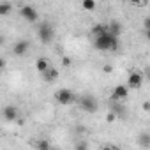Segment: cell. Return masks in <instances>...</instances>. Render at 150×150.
<instances>
[{"instance_id": "cell-24", "label": "cell", "mask_w": 150, "mask_h": 150, "mask_svg": "<svg viewBox=\"0 0 150 150\" xmlns=\"http://www.w3.org/2000/svg\"><path fill=\"white\" fill-rule=\"evenodd\" d=\"M4 42H6V39H4V35H0V46H2Z\"/></svg>"}, {"instance_id": "cell-23", "label": "cell", "mask_w": 150, "mask_h": 150, "mask_svg": "<svg viewBox=\"0 0 150 150\" xmlns=\"http://www.w3.org/2000/svg\"><path fill=\"white\" fill-rule=\"evenodd\" d=\"M103 71H104V72H111V71H113V67H111V65H104V67H103Z\"/></svg>"}, {"instance_id": "cell-16", "label": "cell", "mask_w": 150, "mask_h": 150, "mask_svg": "<svg viewBox=\"0 0 150 150\" xmlns=\"http://www.w3.org/2000/svg\"><path fill=\"white\" fill-rule=\"evenodd\" d=\"M139 145L145 146V148L150 146V134H148V132H143V134L139 136Z\"/></svg>"}, {"instance_id": "cell-2", "label": "cell", "mask_w": 150, "mask_h": 150, "mask_svg": "<svg viewBox=\"0 0 150 150\" xmlns=\"http://www.w3.org/2000/svg\"><path fill=\"white\" fill-rule=\"evenodd\" d=\"M55 99H57V103L58 104H72L74 101H76V97H74V94L69 90V88H60V90H57L55 92Z\"/></svg>"}, {"instance_id": "cell-14", "label": "cell", "mask_w": 150, "mask_h": 150, "mask_svg": "<svg viewBox=\"0 0 150 150\" xmlns=\"http://www.w3.org/2000/svg\"><path fill=\"white\" fill-rule=\"evenodd\" d=\"M11 9H13V6H11L9 2H0V16L9 14V13H11Z\"/></svg>"}, {"instance_id": "cell-8", "label": "cell", "mask_w": 150, "mask_h": 150, "mask_svg": "<svg viewBox=\"0 0 150 150\" xmlns=\"http://www.w3.org/2000/svg\"><path fill=\"white\" fill-rule=\"evenodd\" d=\"M127 96H129V88H127L125 85H117V87L113 88L111 99H115V101H124V99H127Z\"/></svg>"}, {"instance_id": "cell-5", "label": "cell", "mask_w": 150, "mask_h": 150, "mask_svg": "<svg viewBox=\"0 0 150 150\" xmlns=\"http://www.w3.org/2000/svg\"><path fill=\"white\" fill-rule=\"evenodd\" d=\"M20 14H21L27 21H30V23H35V21L39 20V14H37V11H35L34 6H23V7L20 9Z\"/></svg>"}, {"instance_id": "cell-7", "label": "cell", "mask_w": 150, "mask_h": 150, "mask_svg": "<svg viewBox=\"0 0 150 150\" xmlns=\"http://www.w3.org/2000/svg\"><path fill=\"white\" fill-rule=\"evenodd\" d=\"M28 48H30V41L21 39V41L14 42V46H13V53H14V55H18V57H23V55L28 51Z\"/></svg>"}, {"instance_id": "cell-12", "label": "cell", "mask_w": 150, "mask_h": 150, "mask_svg": "<svg viewBox=\"0 0 150 150\" xmlns=\"http://www.w3.org/2000/svg\"><path fill=\"white\" fill-rule=\"evenodd\" d=\"M108 32V28H106V25H103V23H96L94 27H92V35H103V34H106Z\"/></svg>"}, {"instance_id": "cell-19", "label": "cell", "mask_w": 150, "mask_h": 150, "mask_svg": "<svg viewBox=\"0 0 150 150\" xmlns=\"http://www.w3.org/2000/svg\"><path fill=\"white\" fill-rule=\"evenodd\" d=\"M62 65H65V67H69V65H71V58H67V57H64V58H62Z\"/></svg>"}, {"instance_id": "cell-25", "label": "cell", "mask_w": 150, "mask_h": 150, "mask_svg": "<svg viewBox=\"0 0 150 150\" xmlns=\"http://www.w3.org/2000/svg\"><path fill=\"white\" fill-rule=\"evenodd\" d=\"M103 150H113V146H104Z\"/></svg>"}, {"instance_id": "cell-20", "label": "cell", "mask_w": 150, "mask_h": 150, "mask_svg": "<svg viewBox=\"0 0 150 150\" xmlns=\"http://www.w3.org/2000/svg\"><path fill=\"white\" fill-rule=\"evenodd\" d=\"M106 122H115V113H108L106 115Z\"/></svg>"}, {"instance_id": "cell-13", "label": "cell", "mask_w": 150, "mask_h": 150, "mask_svg": "<svg viewBox=\"0 0 150 150\" xmlns=\"http://www.w3.org/2000/svg\"><path fill=\"white\" fill-rule=\"evenodd\" d=\"M48 67H50V62H48L46 58H37V62H35V69H37L41 74H42Z\"/></svg>"}, {"instance_id": "cell-18", "label": "cell", "mask_w": 150, "mask_h": 150, "mask_svg": "<svg viewBox=\"0 0 150 150\" xmlns=\"http://www.w3.org/2000/svg\"><path fill=\"white\" fill-rule=\"evenodd\" d=\"M74 150H88L87 141H78V143H76V146H74Z\"/></svg>"}, {"instance_id": "cell-1", "label": "cell", "mask_w": 150, "mask_h": 150, "mask_svg": "<svg viewBox=\"0 0 150 150\" xmlns=\"http://www.w3.org/2000/svg\"><path fill=\"white\" fill-rule=\"evenodd\" d=\"M94 46L101 51H110V50H117L118 48V37H113L111 34H103V35H97L94 39Z\"/></svg>"}, {"instance_id": "cell-4", "label": "cell", "mask_w": 150, "mask_h": 150, "mask_svg": "<svg viewBox=\"0 0 150 150\" xmlns=\"http://www.w3.org/2000/svg\"><path fill=\"white\" fill-rule=\"evenodd\" d=\"M80 108L88 111V113H96L99 104H97V101L92 96H83V97H80Z\"/></svg>"}, {"instance_id": "cell-6", "label": "cell", "mask_w": 150, "mask_h": 150, "mask_svg": "<svg viewBox=\"0 0 150 150\" xmlns=\"http://www.w3.org/2000/svg\"><path fill=\"white\" fill-rule=\"evenodd\" d=\"M143 85V76H141V72L138 71H132L129 74V78H127V88H139Z\"/></svg>"}, {"instance_id": "cell-26", "label": "cell", "mask_w": 150, "mask_h": 150, "mask_svg": "<svg viewBox=\"0 0 150 150\" xmlns=\"http://www.w3.org/2000/svg\"><path fill=\"white\" fill-rule=\"evenodd\" d=\"M113 150H122V148H113Z\"/></svg>"}, {"instance_id": "cell-17", "label": "cell", "mask_w": 150, "mask_h": 150, "mask_svg": "<svg viewBox=\"0 0 150 150\" xmlns=\"http://www.w3.org/2000/svg\"><path fill=\"white\" fill-rule=\"evenodd\" d=\"M37 150H51V146H50V143L46 141V139H41V141H37Z\"/></svg>"}, {"instance_id": "cell-21", "label": "cell", "mask_w": 150, "mask_h": 150, "mask_svg": "<svg viewBox=\"0 0 150 150\" xmlns=\"http://www.w3.org/2000/svg\"><path fill=\"white\" fill-rule=\"evenodd\" d=\"M148 110H150V103L145 101V103H143V111H148Z\"/></svg>"}, {"instance_id": "cell-11", "label": "cell", "mask_w": 150, "mask_h": 150, "mask_svg": "<svg viewBox=\"0 0 150 150\" xmlns=\"http://www.w3.org/2000/svg\"><path fill=\"white\" fill-rule=\"evenodd\" d=\"M106 28H108V34H111L113 37H118L122 34V25L118 21H111L110 25H106Z\"/></svg>"}, {"instance_id": "cell-10", "label": "cell", "mask_w": 150, "mask_h": 150, "mask_svg": "<svg viewBox=\"0 0 150 150\" xmlns=\"http://www.w3.org/2000/svg\"><path fill=\"white\" fill-rule=\"evenodd\" d=\"M58 74H60V72H58L55 67H51V65H50V67L42 72V78H44V81H46V83H51V81H55V80L58 78Z\"/></svg>"}, {"instance_id": "cell-15", "label": "cell", "mask_w": 150, "mask_h": 150, "mask_svg": "<svg viewBox=\"0 0 150 150\" xmlns=\"http://www.w3.org/2000/svg\"><path fill=\"white\" fill-rule=\"evenodd\" d=\"M81 7H83L85 11H94V9L97 7V4L94 2V0H83V2H81Z\"/></svg>"}, {"instance_id": "cell-9", "label": "cell", "mask_w": 150, "mask_h": 150, "mask_svg": "<svg viewBox=\"0 0 150 150\" xmlns=\"http://www.w3.org/2000/svg\"><path fill=\"white\" fill-rule=\"evenodd\" d=\"M2 113H4V118H6L7 122H14V120L18 118V115H20V111H18L16 106H6V108L2 110Z\"/></svg>"}, {"instance_id": "cell-22", "label": "cell", "mask_w": 150, "mask_h": 150, "mask_svg": "<svg viewBox=\"0 0 150 150\" xmlns=\"http://www.w3.org/2000/svg\"><path fill=\"white\" fill-rule=\"evenodd\" d=\"M4 67H6V60H4V58H0V72L4 71Z\"/></svg>"}, {"instance_id": "cell-3", "label": "cell", "mask_w": 150, "mask_h": 150, "mask_svg": "<svg viewBox=\"0 0 150 150\" xmlns=\"http://www.w3.org/2000/svg\"><path fill=\"white\" fill-rule=\"evenodd\" d=\"M37 35H39V39L42 42H51V39L55 37V30H53V27L50 23H42L39 27V30H37Z\"/></svg>"}]
</instances>
